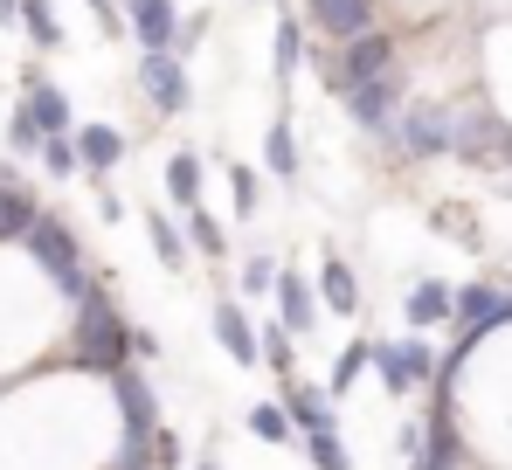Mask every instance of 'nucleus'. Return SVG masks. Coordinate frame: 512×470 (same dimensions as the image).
I'll use <instances>...</instances> for the list:
<instances>
[{
	"label": "nucleus",
	"instance_id": "58836bf2",
	"mask_svg": "<svg viewBox=\"0 0 512 470\" xmlns=\"http://www.w3.org/2000/svg\"><path fill=\"white\" fill-rule=\"evenodd\" d=\"M0 28H21V0H0Z\"/></svg>",
	"mask_w": 512,
	"mask_h": 470
},
{
	"label": "nucleus",
	"instance_id": "dca6fc26",
	"mask_svg": "<svg viewBox=\"0 0 512 470\" xmlns=\"http://www.w3.org/2000/svg\"><path fill=\"white\" fill-rule=\"evenodd\" d=\"M319 305L333 318H360V277H353V263H346L340 249H326V263H319Z\"/></svg>",
	"mask_w": 512,
	"mask_h": 470
},
{
	"label": "nucleus",
	"instance_id": "473e14b6",
	"mask_svg": "<svg viewBox=\"0 0 512 470\" xmlns=\"http://www.w3.org/2000/svg\"><path fill=\"white\" fill-rule=\"evenodd\" d=\"M305 457L319 470H353V457H346V443H340V429H319V436H305Z\"/></svg>",
	"mask_w": 512,
	"mask_h": 470
},
{
	"label": "nucleus",
	"instance_id": "f704fd0d",
	"mask_svg": "<svg viewBox=\"0 0 512 470\" xmlns=\"http://www.w3.org/2000/svg\"><path fill=\"white\" fill-rule=\"evenodd\" d=\"M90 7H97V28H104V35H132V28H125V7H118V0H90Z\"/></svg>",
	"mask_w": 512,
	"mask_h": 470
},
{
	"label": "nucleus",
	"instance_id": "f257e3e1",
	"mask_svg": "<svg viewBox=\"0 0 512 470\" xmlns=\"http://www.w3.org/2000/svg\"><path fill=\"white\" fill-rule=\"evenodd\" d=\"M70 367H84V374H118V367H132V325L118 318V298L97 284L84 305H70Z\"/></svg>",
	"mask_w": 512,
	"mask_h": 470
},
{
	"label": "nucleus",
	"instance_id": "ea45409f",
	"mask_svg": "<svg viewBox=\"0 0 512 470\" xmlns=\"http://www.w3.org/2000/svg\"><path fill=\"white\" fill-rule=\"evenodd\" d=\"M194 470H215V464H194Z\"/></svg>",
	"mask_w": 512,
	"mask_h": 470
},
{
	"label": "nucleus",
	"instance_id": "c756f323",
	"mask_svg": "<svg viewBox=\"0 0 512 470\" xmlns=\"http://www.w3.org/2000/svg\"><path fill=\"white\" fill-rule=\"evenodd\" d=\"M277 277H284V270H277V256H270V249H256L250 263H243V298H270V291H277Z\"/></svg>",
	"mask_w": 512,
	"mask_h": 470
},
{
	"label": "nucleus",
	"instance_id": "412c9836",
	"mask_svg": "<svg viewBox=\"0 0 512 470\" xmlns=\"http://www.w3.org/2000/svg\"><path fill=\"white\" fill-rule=\"evenodd\" d=\"M146 242H153V256H160V270H187V256H194V242H187V222H173L167 208H153L146 215Z\"/></svg>",
	"mask_w": 512,
	"mask_h": 470
},
{
	"label": "nucleus",
	"instance_id": "9d476101",
	"mask_svg": "<svg viewBox=\"0 0 512 470\" xmlns=\"http://www.w3.org/2000/svg\"><path fill=\"white\" fill-rule=\"evenodd\" d=\"M21 111L42 125V139L77 132V104H70V90H63V83H49L42 70H21Z\"/></svg>",
	"mask_w": 512,
	"mask_h": 470
},
{
	"label": "nucleus",
	"instance_id": "c85d7f7f",
	"mask_svg": "<svg viewBox=\"0 0 512 470\" xmlns=\"http://www.w3.org/2000/svg\"><path fill=\"white\" fill-rule=\"evenodd\" d=\"M429 229L450 235V242H464V249H478V242H485L478 222H471V208H436V215H429Z\"/></svg>",
	"mask_w": 512,
	"mask_h": 470
},
{
	"label": "nucleus",
	"instance_id": "7c9ffc66",
	"mask_svg": "<svg viewBox=\"0 0 512 470\" xmlns=\"http://www.w3.org/2000/svg\"><path fill=\"white\" fill-rule=\"evenodd\" d=\"M256 173H263V166H236V159H229V201H236V215H243V222L256 215V201H263Z\"/></svg>",
	"mask_w": 512,
	"mask_h": 470
},
{
	"label": "nucleus",
	"instance_id": "6e6552de",
	"mask_svg": "<svg viewBox=\"0 0 512 470\" xmlns=\"http://www.w3.org/2000/svg\"><path fill=\"white\" fill-rule=\"evenodd\" d=\"M111 401H118V436H132V443H153L160 436V401H153V381H146L139 360L111 374Z\"/></svg>",
	"mask_w": 512,
	"mask_h": 470
},
{
	"label": "nucleus",
	"instance_id": "72a5a7b5",
	"mask_svg": "<svg viewBox=\"0 0 512 470\" xmlns=\"http://www.w3.org/2000/svg\"><path fill=\"white\" fill-rule=\"evenodd\" d=\"M201 35H208V14H187V21H180V42H173V56H194V49H201Z\"/></svg>",
	"mask_w": 512,
	"mask_h": 470
},
{
	"label": "nucleus",
	"instance_id": "9b49d317",
	"mask_svg": "<svg viewBox=\"0 0 512 470\" xmlns=\"http://www.w3.org/2000/svg\"><path fill=\"white\" fill-rule=\"evenodd\" d=\"M118 7H125V28H132L139 49H173V42H180V21H187V14H180L173 0H118Z\"/></svg>",
	"mask_w": 512,
	"mask_h": 470
},
{
	"label": "nucleus",
	"instance_id": "f03ea898",
	"mask_svg": "<svg viewBox=\"0 0 512 470\" xmlns=\"http://www.w3.org/2000/svg\"><path fill=\"white\" fill-rule=\"evenodd\" d=\"M21 249H28V263L56 284V298H63V305H84L90 291H97V277L84 270V242H77V229H70L63 215H49V208H42V215H35V229L21 235Z\"/></svg>",
	"mask_w": 512,
	"mask_h": 470
},
{
	"label": "nucleus",
	"instance_id": "5701e85b",
	"mask_svg": "<svg viewBox=\"0 0 512 470\" xmlns=\"http://www.w3.org/2000/svg\"><path fill=\"white\" fill-rule=\"evenodd\" d=\"M160 180H167V201L180 208V215H187V208H201V153H173Z\"/></svg>",
	"mask_w": 512,
	"mask_h": 470
},
{
	"label": "nucleus",
	"instance_id": "6ab92c4d",
	"mask_svg": "<svg viewBox=\"0 0 512 470\" xmlns=\"http://www.w3.org/2000/svg\"><path fill=\"white\" fill-rule=\"evenodd\" d=\"M284 408H291L298 436H319V429H333V422H340L333 394H326V388H312V381H291V388H284Z\"/></svg>",
	"mask_w": 512,
	"mask_h": 470
},
{
	"label": "nucleus",
	"instance_id": "1a4fd4ad",
	"mask_svg": "<svg viewBox=\"0 0 512 470\" xmlns=\"http://www.w3.org/2000/svg\"><path fill=\"white\" fill-rule=\"evenodd\" d=\"M319 42H353L367 28H381V0H298Z\"/></svg>",
	"mask_w": 512,
	"mask_h": 470
},
{
	"label": "nucleus",
	"instance_id": "0eeeda50",
	"mask_svg": "<svg viewBox=\"0 0 512 470\" xmlns=\"http://www.w3.org/2000/svg\"><path fill=\"white\" fill-rule=\"evenodd\" d=\"M436 367H443V360L429 353V339H416V332H409V339H374V381L395 394V401L416 394L423 381H436Z\"/></svg>",
	"mask_w": 512,
	"mask_h": 470
},
{
	"label": "nucleus",
	"instance_id": "2f4dec72",
	"mask_svg": "<svg viewBox=\"0 0 512 470\" xmlns=\"http://www.w3.org/2000/svg\"><path fill=\"white\" fill-rule=\"evenodd\" d=\"M42 146H49V139H42V125L14 104V111H7V153H35V159H42Z\"/></svg>",
	"mask_w": 512,
	"mask_h": 470
},
{
	"label": "nucleus",
	"instance_id": "c9c22d12",
	"mask_svg": "<svg viewBox=\"0 0 512 470\" xmlns=\"http://www.w3.org/2000/svg\"><path fill=\"white\" fill-rule=\"evenodd\" d=\"M173 464H180V436L160 429V436H153V470H173Z\"/></svg>",
	"mask_w": 512,
	"mask_h": 470
},
{
	"label": "nucleus",
	"instance_id": "cd10ccee",
	"mask_svg": "<svg viewBox=\"0 0 512 470\" xmlns=\"http://www.w3.org/2000/svg\"><path fill=\"white\" fill-rule=\"evenodd\" d=\"M42 173H49V180H77V173H84L77 132H63V139H49V146H42Z\"/></svg>",
	"mask_w": 512,
	"mask_h": 470
},
{
	"label": "nucleus",
	"instance_id": "bb28decb",
	"mask_svg": "<svg viewBox=\"0 0 512 470\" xmlns=\"http://www.w3.org/2000/svg\"><path fill=\"white\" fill-rule=\"evenodd\" d=\"M256 339H263V367H270V374H291V360H298V346H291V339H298V332H291L284 318H270Z\"/></svg>",
	"mask_w": 512,
	"mask_h": 470
},
{
	"label": "nucleus",
	"instance_id": "a878e982",
	"mask_svg": "<svg viewBox=\"0 0 512 470\" xmlns=\"http://www.w3.org/2000/svg\"><path fill=\"white\" fill-rule=\"evenodd\" d=\"M187 242H194V256H229V229L208 208H187Z\"/></svg>",
	"mask_w": 512,
	"mask_h": 470
},
{
	"label": "nucleus",
	"instance_id": "aec40b11",
	"mask_svg": "<svg viewBox=\"0 0 512 470\" xmlns=\"http://www.w3.org/2000/svg\"><path fill=\"white\" fill-rule=\"evenodd\" d=\"M35 215H42L35 194L14 180V166H0V242H21V235L35 229Z\"/></svg>",
	"mask_w": 512,
	"mask_h": 470
},
{
	"label": "nucleus",
	"instance_id": "7ed1b4c3",
	"mask_svg": "<svg viewBox=\"0 0 512 470\" xmlns=\"http://www.w3.org/2000/svg\"><path fill=\"white\" fill-rule=\"evenodd\" d=\"M395 63H402V49H395L388 28H367V35H353V42L312 49V70H319V83H326L333 97H346V90H360V83H374V77H388Z\"/></svg>",
	"mask_w": 512,
	"mask_h": 470
},
{
	"label": "nucleus",
	"instance_id": "a211bd4d",
	"mask_svg": "<svg viewBox=\"0 0 512 470\" xmlns=\"http://www.w3.org/2000/svg\"><path fill=\"white\" fill-rule=\"evenodd\" d=\"M263 173H270L277 187H298L305 159H298V132H291V118H270V132H263Z\"/></svg>",
	"mask_w": 512,
	"mask_h": 470
},
{
	"label": "nucleus",
	"instance_id": "2eb2a0df",
	"mask_svg": "<svg viewBox=\"0 0 512 470\" xmlns=\"http://www.w3.org/2000/svg\"><path fill=\"white\" fill-rule=\"evenodd\" d=\"M402 318H409V332L450 325V318H457V284H443V277H416L409 298H402Z\"/></svg>",
	"mask_w": 512,
	"mask_h": 470
},
{
	"label": "nucleus",
	"instance_id": "f3484780",
	"mask_svg": "<svg viewBox=\"0 0 512 470\" xmlns=\"http://www.w3.org/2000/svg\"><path fill=\"white\" fill-rule=\"evenodd\" d=\"M77 153H84L90 180H104V173H118V159H125V132L104 125V118H90V125H77Z\"/></svg>",
	"mask_w": 512,
	"mask_h": 470
},
{
	"label": "nucleus",
	"instance_id": "4be33fe9",
	"mask_svg": "<svg viewBox=\"0 0 512 470\" xmlns=\"http://www.w3.org/2000/svg\"><path fill=\"white\" fill-rule=\"evenodd\" d=\"M21 35H28L42 56H56V49H63V14H56V0H21Z\"/></svg>",
	"mask_w": 512,
	"mask_h": 470
},
{
	"label": "nucleus",
	"instance_id": "393cba45",
	"mask_svg": "<svg viewBox=\"0 0 512 470\" xmlns=\"http://www.w3.org/2000/svg\"><path fill=\"white\" fill-rule=\"evenodd\" d=\"M367 367H374V339H353L340 360H333V374H326V394H346L360 374H367Z\"/></svg>",
	"mask_w": 512,
	"mask_h": 470
},
{
	"label": "nucleus",
	"instance_id": "f8f14e48",
	"mask_svg": "<svg viewBox=\"0 0 512 470\" xmlns=\"http://www.w3.org/2000/svg\"><path fill=\"white\" fill-rule=\"evenodd\" d=\"M305 35H312V21H305V7H277V28H270V77L291 83L312 56H305Z\"/></svg>",
	"mask_w": 512,
	"mask_h": 470
},
{
	"label": "nucleus",
	"instance_id": "b1692460",
	"mask_svg": "<svg viewBox=\"0 0 512 470\" xmlns=\"http://www.w3.org/2000/svg\"><path fill=\"white\" fill-rule=\"evenodd\" d=\"M250 436H256V443H284V450H291L298 422H291V408H284V401H256V408H250Z\"/></svg>",
	"mask_w": 512,
	"mask_h": 470
},
{
	"label": "nucleus",
	"instance_id": "ddd939ff",
	"mask_svg": "<svg viewBox=\"0 0 512 470\" xmlns=\"http://www.w3.org/2000/svg\"><path fill=\"white\" fill-rule=\"evenodd\" d=\"M215 346L236 360V367H263V339H256V325H250V312L236 305V298H215Z\"/></svg>",
	"mask_w": 512,
	"mask_h": 470
},
{
	"label": "nucleus",
	"instance_id": "39448f33",
	"mask_svg": "<svg viewBox=\"0 0 512 470\" xmlns=\"http://www.w3.org/2000/svg\"><path fill=\"white\" fill-rule=\"evenodd\" d=\"M132 83H139V97H146L160 118H180V111L194 104L187 56H173V49H139V63H132Z\"/></svg>",
	"mask_w": 512,
	"mask_h": 470
},
{
	"label": "nucleus",
	"instance_id": "423d86ee",
	"mask_svg": "<svg viewBox=\"0 0 512 470\" xmlns=\"http://www.w3.org/2000/svg\"><path fill=\"white\" fill-rule=\"evenodd\" d=\"M340 104H346V118H353L367 139H388V132H395V118H402V104H409V70L395 63L388 77H374V83H360V90H346Z\"/></svg>",
	"mask_w": 512,
	"mask_h": 470
},
{
	"label": "nucleus",
	"instance_id": "20e7f679",
	"mask_svg": "<svg viewBox=\"0 0 512 470\" xmlns=\"http://www.w3.org/2000/svg\"><path fill=\"white\" fill-rule=\"evenodd\" d=\"M450 132H457V104L409 97L402 118H395V132H388L381 146H388L395 159H409V166H423V159H450Z\"/></svg>",
	"mask_w": 512,
	"mask_h": 470
},
{
	"label": "nucleus",
	"instance_id": "4c0bfd02",
	"mask_svg": "<svg viewBox=\"0 0 512 470\" xmlns=\"http://www.w3.org/2000/svg\"><path fill=\"white\" fill-rule=\"evenodd\" d=\"M132 360H160V332H146V325H132Z\"/></svg>",
	"mask_w": 512,
	"mask_h": 470
},
{
	"label": "nucleus",
	"instance_id": "e433bc0d",
	"mask_svg": "<svg viewBox=\"0 0 512 470\" xmlns=\"http://www.w3.org/2000/svg\"><path fill=\"white\" fill-rule=\"evenodd\" d=\"M97 215H104V222H125V194L104 187V180H97Z\"/></svg>",
	"mask_w": 512,
	"mask_h": 470
},
{
	"label": "nucleus",
	"instance_id": "4468645a",
	"mask_svg": "<svg viewBox=\"0 0 512 470\" xmlns=\"http://www.w3.org/2000/svg\"><path fill=\"white\" fill-rule=\"evenodd\" d=\"M270 298H277V318H284V325H291L298 339H312V332H319V312H326V305H319V284H312V277L284 270Z\"/></svg>",
	"mask_w": 512,
	"mask_h": 470
}]
</instances>
